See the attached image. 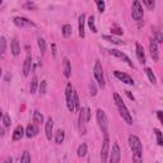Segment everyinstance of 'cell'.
<instances>
[{
  "label": "cell",
  "mask_w": 163,
  "mask_h": 163,
  "mask_svg": "<svg viewBox=\"0 0 163 163\" xmlns=\"http://www.w3.org/2000/svg\"><path fill=\"white\" fill-rule=\"evenodd\" d=\"M20 163H31V155L28 150H24L22 154V158H20Z\"/></svg>",
  "instance_id": "32"
},
{
  "label": "cell",
  "mask_w": 163,
  "mask_h": 163,
  "mask_svg": "<svg viewBox=\"0 0 163 163\" xmlns=\"http://www.w3.org/2000/svg\"><path fill=\"white\" fill-rule=\"evenodd\" d=\"M31 68H32V56H31L29 52H27L24 64H23V75H24V76H28V75H29Z\"/></svg>",
  "instance_id": "15"
},
{
  "label": "cell",
  "mask_w": 163,
  "mask_h": 163,
  "mask_svg": "<svg viewBox=\"0 0 163 163\" xmlns=\"http://www.w3.org/2000/svg\"><path fill=\"white\" fill-rule=\"evenodd\" d=\"M37 87H38V80H37V78H36V76H33L32 82H31V86H29V92H31L32 94H33V93H36Z\"/></svg>",
  "instance_id": "30"
},
{
  "label": "cell",
  "mask_w": 163,
  "mask_h": 163,
  "mask_svg": "<svg viewBox=\"0 0 163 163\" xmlns=\"http://www.w3.org/2000/svg\"><path fill=\"white\" fill-rule=\"evenodd\" d=\"M63 66H64V76L70 78V75H71V65H70V61H69L68 57H64Z\"/></svg>",
  "instance_id": "20"
},
{
  "label": "cell",
  "mask_w": 163,
  "mask_h": 163,
  "mask_svg": "<svg viewBox=\"0 0 163 163\" xmlns=\"http://www.w3.org/2000/svg\"><path fill=\"white\" fill-rule=\"evenodd\" d=\"M126 94L129 96V98H130V99H133V101H134V96H133V94H131L129 91H126Z\"/></svg>",
  "instance_id": "45"
},
{
  "label": "cell",
  "mask_w": 163,
  "mask_h": 163,
  "mask_svg": "<svg viewBox=\"0 0 163 163\" xmlns=\"http://www.w3.org/2000/svg\"><path fill=\"white\" fill-rule=\"evenodd\" d=\"M37 134H38V128L34 124H28L24 130V135L27 138H34Z\"/></svg>",
  "instance_id": "17"
},
{
  "label": "cell",
  "mask_w": 163,
  "mask_h": 163,
  "mask_svg": "<svg viewBox=\"0 0 163 163\" xmlns=\"http://www.w3.org/2000/svg\"><path fill=\"white\" fill-rule=\"evenodd\" d=\"M13 22L15 26L20 27V28H31V27H36V23L29 20L28 18H24V17H15L13 19Z\"/></svg>",
  "instance_id": "8"
},
{
  "label": "cell",
  "mask_w": 163,
  "mask_h": 163,
  "mask_svg": "<svg viewBox=\"0 0 163 163\" xmlns=\"http://www.w3.org/2000/svg\"><path fill=\"white\" fill-rule=\"evenodd\" d=\"M24 7H27V8H36V5L33 3H27V4H24Z\"/></svg>",
  "instance_id": "43"
},
{
  "label": "cell",
  "mask_w": 163,
  "mask_h": 163,
  "mask_svg": "<svg viewBox=\"0 0 163 163\" xmlns=\"http://www.w3.org/2000/svg\"><path fill=\"white\" fill-rule=\"evenodd\" d=\"M52 129H54V120L51 117H49L47 121L45 122V134L49 140H51V138H52Z\"/></svg>",
  "instance_id": "16"
},
{
  "label": "cell",
  "mask_w": 163,
  "mask_h": 163,
  "mask_svg": "<svg viewBox=\"0 0 163 163\" xmlns=\"http://www.w3.org/2000/svg\"><path fill=\"white\" fill-rule=\"evenodd\" d=\"M33 122H36V124H42V122H44V115L41 113L39 111H34L33 112Z\"/></svg>",
  "instance_id": "27"
},
{
  "label": "cell",
  "mask_w": 163,
  "mask_h": 163,
  "mask_svg": "<svg viewBox=\"0 0 163 163\" xmlns=\"http://www.w3.org/2000/svg\"><path fill=\"white\" fill-rule=\"evenodd\" d=\"M110 163H121V150L117 143H113L112 150L110 154Z\"/></svg>",
  "instance_id": "10"
},
{
  "label": "cell",
  "mask_w": 163,
  "mask_h": 163,
  "mask_svg": "<svg viewBox=\"0 0 163 163\" xmlns=\"http://www.w3.org/2000/svg\"><path fill=\"white\" fill-rule=\"evenodd\" d=\"M108 54H111V55L116 56L117 59H120V60H122V61H125V63H126L130 68H134V64H133V61L130 60V57H129L126 54H124L122 51L116 50V49H111V50H108Z\"/></svg>",
  "instance_id": "9"
},
{
  "label": "cell",
  "mask_w": 163,
  "mask_h": 163,
  "mask_svg": "<svg viewBox=\"0 0 163 163\" xmlns=\"http://www.w3.org/2000/svg\"><path fill=\"white\" fill-rule=\"evenodd\" d=\"M154 133H155V136H157V144L159 147L163 145V139H162V133L159 129H154Z\"/></svg>",
  "instance_id": "34"
},
{
  "label": "cell",
  "mask_w": 163,
  "mask_h": 163,
  "mask_svg": "<svg viewBox=\"0 0 163 163\" xmlns=\"http://www.w3.org/2000/svg\"><path fill=\"white\" fill-rule=\"evenodd\" d=\"M113 99H115V103H116V107L120 112V116L122 117V120H124L128 125H131L133 124V117L126 107V105L124 103V101H122V98L120 97L118 93H113Z\"/></svg>",
  "instance_id": "1"
},
{
  "label": "cell",
  "mask_w": 163,
  "mask_h": 163,
  "mask_svg": "<svg viewBox=\"0 0 163 163\" xmlns=\"http://www.w3.org/2000/svg\"><path fill=\"white\" fill-rule=\"evenodd\" d=\"M136 57L139 60V63L140 64H145V54H144V50H143V46L136 42Z\"/></svg>",
  "instance_id": "18"
},
{
  "label": "cell",
  "mask_w": 163,
  "mask_h": 163,
  "mask_svg": "<svg viewBox=\"0 0 163 163\" xmlns=\"http://www.w3.org/2000/svg\"><path fill=\"white\" fill-rule=\"evenodd\" d=\"M4 135V129H0V138Z\"/></svg>",
  "instance_id": "47"
},
{
  "label": "cell",
  "mask_w": 163,
  "mask_h": 163,
  "mask_svg": "<svg viewBox=\"0 0 163 163\" xmlns=\"http://www.w3.org/2000/svg\"><path fill=\"white\" fill-rule=\"evenodd\" d=\"M3 124H4V126L5 128H9L10 125H12V120H10V116L9 115H3Z\"/></svg>",
  "instance_id": "36"
},
{
  "label": "cell",
  "mask_w": 163,
  "mask_h": 163,
  "mask_svg": "<svg viewBox=\"0 0 163 163\" xmlns=\"http://www.w3.org/2000/svg\"><path fill=\"white\" fill-rule=\"evenodd\" d=\"M129 145L134 154H141L143 153V145L141 141L136 135H129Z\"/></svg>",
  "instance_id": "5"
},
{
  "label": "cell",
  "mask_w": 163,
  "mask_h": 163,
  "mask_svg": "<svg viewBox=\"0 0 163 163\" xmlns=\"http://www.w3.org/2000/svg\"><path fill=\"white\" fill-rule=\"evenodd\" d=\"M103 39L108 41V42H112L115 45H125V41H121L116 37H112V36H103Z\"/></svg>",
  "instance_id": "25"
},
{
  "label": "cell",
  "mask_w": 163,
  "mask_h": 163,
  "mask_svg": "<svg viewBox=\"0 0 163 163\" xmlns=\"http://www.w3.org/2000/svg\"><path fill=\"white\" fill-rule=\"evenodd\" d=\"M3 74V71H2V66H0V75H2Z\"/></svg>",
  "instance_id": "49"
},
{
  "label": "cell",
  "mask_w": 163,
  "mask_h": 163,
  "mask_svg": "<svg viewBox=\"0 0 163 163\" xmlns=\"http://www.w3.org/2000/svg\"><path fill=\"white\" fill-rule=\"evenodd\" d=\"M157 115H158V120H159V122H162V111H157Z\"/></svg>",
  "instance_id": "44"
},
{
  "label": "cell",
  "mask_w": 163,
  "mask_h": 163,
  "mask_svg": "<svg viewBox=\"0 0 163 163\" xmlns=\"http://www.w3.org/2000/svg\"><path fill=\"white\" fill-rule=\"evenodd\" d=\"M145 74L148 75V78H149V82L152 84H155L157 83V79H155V75H154V73H153V70L150 69V68H145Z\"/></svg>",
  "instance_id": "28"
},
{
  "label": "cell",
  "mask_w": 163,
  "mask_h": 163,
  "mask_svg": "<svg viewBox=\"0 0 163 163\" xmlns=\"http://www.w3.org/2000/svg\"><path fill=\"white\" fill-rule=\"evenodd\" d=\"M64 140H65V133L63 130H57L55 135V141L57 144H61V143H64Z\"/></svg>",
  "instance_id": "26"
},
{
  "label": "cell",
  "mask_w": 163,
  "mask_h": 163,
  "mask_svg": "<svg viewBox=\"0 0 163 163\" xmlns=\"http://www.w3.org/2000/svg\"><path fill=\"white\" fill-rule=\"evenodd\" d=\"M51 47H52V56H54V57H56V45H55V44H52V45H51Z\"/></svg>",
  "instance_id": "42"
},
{
  "label": "cell",
  "mask_w": 163,
  "mask_h": 163,
  "mask_svg": "<svg viewBox=\"0 0 163 163\" xmlns=\"http://www.w3.org/2000/svg\"><path fill=\"white\" fill-rule=\"evenodd\" d=\"M133 163H143L141 154H134L133 153Z\"/></svg>",
  "instance_id": "38"
},
{
  "label": "cell",
  "mask_w": 163,
  "mask_h": 163,
  "mask_svg": "<svg viewBox=\"0 0 163 163\" xmlns=\"http://www.w3.org/2000/svg\"><path fill=\"white\" fill-rule=\"evenodd\" d=\"M37 44H38V47H39L41 54H45V52H46V41H45L44 38H38V39H37Z\"/></svg>",
  "instance_id": "29"
},
{
  "label": "cell",
  "mask_w": 163,
  "mask_h": 163,
  "mask_svg": "<svg viewBox=\"0 0 163 163\" xmlns=\"http://www.w3.org/2000/svg\"><path fill=\"white\" fill-rule=\"evenodd\" d=\"M89 89H91V96H96L97 94V89H96V86H94L93 82L89 84Z\"/></svg>",
  "instance_id": "40"
},
{
  "label": "cell",
  "mask_w": 163,
  "mask_h": 163,
  "mask_svg": "<svg viewBox=\"0 0 163 163\" xmlns=\"http://www.w3.org/2000/svg\"><path fill=\"white\" fill-rule=\"evenodd\" d=\"M65 97H66V106L70 112H75V105H74V91L71 87V83L66 84L65 89Z\"/></svg>",
  "instance_id": "4"
},
{
  "label": "cell",
  "mask_w": 163,
  "mask_h": 163,
  "mask_svg": "<svg viewBox=\"0 0 163 163\" xmlns=\"http://www.w3.org/2000/svg\"><path fill=\"white\" fill-rule=\"evenodd\" d=\"M87 116H86V108H80V111H79V125H78V128H79V131H80V134H83V135H86L87 134V129H86V124H87Z\"/></svg>",
  "instance_id": "11"
},
{
  "label": "cell",
  "mask_w": 163,
  "mask_h": 163,
  "mask_svg": "<svg viewBox=\"0 0 163 163\" xmlns=\"http://www.w3.org/2000/svg\"><path fill=\"white\" fill-rule=\"evenodd\" d=\"M24 135V129L22 125H18L15 129H14V133H13V140L17 141V140H20L22 136Z\"/></svg>",
  "instance_id": "19"
},
{
  "label": "cell",
  "mask_w": 163,
  "mask_h": 163,
  "mask_svg": "<svg viewBox=\"0 0 163 163\" xmlns=\"http://www.w3.org/2000/svg\"><path fill=\"white\" fill-rule=\"evenodd\" d=\"M93 73H94V78H96V82L98 83L99 88H105V75H103V69H102V65H101V63H99L98 60L96 61V64H94Z\"/></svg>",
  "instance_id": "3"
},
{
  "label": "cell",
  "mask_w": 163,
  "mask_h": 163,
  "mask_svg": "<svg viewBox=\"0 0 163 163\" xmlns=\"http://www.w3.org/2000/svg\"><path fill=\"white\" fill-rule=\"evenodd\" d=\"M96 4H97V8H98V10H99L101 13H103V12H105V7H106L105 2H102V0H97Z\"/></svg>",
  "instance_id": "37"
},
{
  "label": "cell",
  "mask_w": 163,
  "mask_h": 163,
  "mask_svg": "<svg viewBox=\"0 0 163 163\" xmlns=\"http://www.w3.org/2000/svg\"><path fill=\"white\" fill-rule=\"evenodd\" d=\"M96 117H97V122H98V126L99 129L102 130V133H103L105 135L108 134L107 133V129H108V118L106 116V112L103 110L98 108L97 112H96Z\"/></svg>",
  "instance_id": "2"
},
{
  "label": "cell",
  "mask_w": 163,
  "mask_h": 163,
  "mask_svg": "<svg viewBox=\"0 0 163 163\" xmlns=\"http://www.w3.org/2000/svg\"><path fill=\"white\" fill-rule=\"evenodd\" d=\"M88 26H89V28L92 29L93 33H97V32H98V31H97V27H96V24H94V15H91V17L88 18Z\"/></svg>",
  "instance_id": "31"
},
{
  "label": "cell",
  "mask_w": 163,
  "mask_h": 163,
  "mask_svg": "<svg viewBox=\"0 0 163 163\" xmlns=\"http://www.w3.org/2000/svg\"><path fill=\"white\" fill-rule=\"evenodd\" d=\"M84 23H86V14L82 13L79 15V20H78V31H79V37L84 38L86 32H84Z\"/></svg>",
  "instance_id": "14"
},
{
  "label": "cell",
  "mask_w": 163,
  "mask_h": 163,
  "mask_svg": "<svg viewBox=\"0 0 163 163\" xmlns=\"http://www.w3.org/2000/svg\"><path fill=\"white\" fill-rule=\"evenodd\" d=\"M111 33H116V34H122L124 33V31L120 29V28H112L111 29Z\"/></svg>",
  "instance_id": "41"
},
{
  "label": "cell",
  "mask_w": 163,
  "mask_h": 163,
  "mask_svg": "<svg viewBox=\"0 0 163 163\" xmlns=\"http://www.w3.org/2000/svg\"><path fill=\"white\" fill-rule=\"evenodd\" d=\"M113 75L118 79V80H121V82H124V83H126V84H130V86H134V79L129 75V74H126V73H124V71H118V70H115L113 71Z\"/></svg>",
  "instance_id": "12"
},
{
  "label": "cell",
  "mask_w": 163,
  "mask_h": 163,
  "mask_svg": "<svg viewBox=\"0 0 163 163\" xmlns=\"http://www.w3.org/2000/svg\"><path fill=\"white\" fill-rule=\"evenodd\" d=\"M3 118V111H2V108H0V120Z\"/></svg>",
  "instance_id": "48"
},
{
  "label": "cell",
  "mask_w": 163,
  "mask_h": 163,
  "mask_svg": "<svg viewBox=\"0 0 163 163\" xmlns=\"http://www.w3.org/2000/svg\"><path fill=\"white\" fill-rule=\"evenodd\" d=\"M12 162H13V159L9 157V158H7V159H5V162H4V163H12Z\"/></svg>",
  "instance_id": "46"
},
{
  "label": "cell",
  "mask_w": 163,
  "mask_h": 163,
  "mask_svg": "<svg viewBox=\"0 0 163 163\" xmlns=\"http://www.w3.org/2000/svg\"><path fill=\"white\" fill-rule=\"evenodd\" d=\"M71 32H73V29H71L70 24H64L63 27H61V33H63V36L65 38H69L71 36Z\"/></svg>",
  "instance_id": "24"
},
{
  "label": "cell",
  "mask_w": 163,
  "mask_h": 163,
  "mask_svg": "<svg viewBox=\"0 0 163 163\" xmlns=\"http://www.w3.org/2000/svg\"><path fill=\"white\" fill-rule=\"evenodd\" d=\"M76 154H78V157H79V158H83V157H86V154H87V144H86V143H82V144L78 147Z\"/></svg>",
  "instance_id": "23"
},
{
  "label": "cell",
  "mask_w": 163,
  "mask_h": 163,
  "mask_svg": "<svg viewBox=\"0 0 163 163\" xmlns=\"http://www.w3.org/2000/svg\"><path fill=\"white\" fill-rule=\"evenodd\" d=\"M108 153H110V138H108V134H106L103 143H102V148H101V163L107 162Z\"/></svg>",
  "instance_id": "7"
},
{
  "label": "cell",
  "mask_w": 163,
  "mask_h": 163,
  "mask_svg": "<svg viewBox=\"0 0 163 163\" xmlns=\"http://www.w3.org/2000/svg\"><path fill=\"white\" fill-rule=\"evenodd\" d=\"M149 51H150V56L153 59V61H158L159 60V52H158V44L152 38L149 42Z\"/></svg>",
  "instance_id": "13"
},
{
  "label": "cell",
  "mask_w": 163,
  "mask_h": 163,
  "mask_svg": "<svg viewBox=\"0 0 163 163\" xmlns=\"http://www.w3.org/2000/svg\"><path fill=\"white\" fill-rule=\"evenodd\" d=\"M38 87H39V93H41V94H45V93L47 92V82H46V80H42Z\"/></svg>",
  "instance_id": "35"
},
{
  "label": "cell",
  "mask_w": 163,
  "mask_h": 163,
  "mask_svg": "<svg viewBox=\"0 0 163 163\" xmlns=\"http://www.w3.org/2000/svg\"><path fill=\"white\" fill-rule=\"evenodd\" d=\"M5 51H7V39L5 37H0V59L5 56Z\"/></svg>",
  "instance_id": "22"
},
{
  "label": "cell",
  "mask_w": 163,
  "mask_h": 163,
  "mask_svg": "<svg viewBox=\"0 0 163 163\" xmlns=\"http://www.w3.org/2000/svg\"><path fill=\"white\" fill-rule=\"evenodd\" d=\"M10 50H12V54L14 56H18L20 54V47H19V42H18L17 38H13L12 45H10Z\"/></svg>",
  "instance_id": "21"
},
{
  "label": "cell",
  "mask_w": 163,
  "mask_h": 163,
  "mask_svg": "<svg viewBox=\"0 0 163 163\" xmlns=\"http://www.w3.org/2000/svg\"><path fill=\"white\" fill-rule=\"evenodd\" d=\"M154 33H155V38H153L157 44H162L163 42V36H162V32L157 28H154Z\"/></svg>",
  "instance_id": "33"
},
{
  "label": "cell",
  "mask_w": 163,
  "mask_h": 163,
  "mask_svg": "<svg viewBox=\"0 0 163 163\" xmlns=\"http://www.w3.org/2000/svg\"><path fill=\"white\" fill-rule=\"evenodd\" d=\"M131 17H133L134 20H136V22H140V20L143 19V17H144V10H143V7H141L140 2H138V0H135V2L133 3Z\"/></svg>",
  "instance_id": "6"
},
{
  "label": "cell",
  "mask_w": 163,
  "mask_h": 163,
  "mask_svg": "<svg viewBox=\"0 0 163 163\" xmlns=\"http://www.w3.org/2000/svg\"><path fill=\"white\" fill-rule=\"evenodd\" d=\"M143 4H144L148 9H153V8H154V5H155V3H154V2H149V0H144V2H143Z\"/></svg>",
  "instance_id": "39"
}]
</instances>
